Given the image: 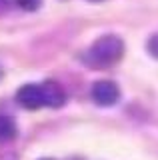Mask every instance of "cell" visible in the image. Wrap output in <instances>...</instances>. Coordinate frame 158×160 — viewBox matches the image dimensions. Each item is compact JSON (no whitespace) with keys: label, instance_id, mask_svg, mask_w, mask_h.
<instances>
[{"label":"cell","instance_id":"277c9868","mask_svg":"<svg viewBox=\"0 0 158 160\" xmlns=\"http://www.w3.org/2000/svg\"><path fill=\"white\" fill-rule=\"evenodd\" d=\"M42 90V98H44V106H50V108H58L66 102V92L58 82L54 80H46V82L40 84Z\"/></svg>","mask_w":158,"mask_h":160},{"label":"cell","instance_id":"6da1fadb","mask_svg":"<svg viewBox=\"0 0 158 160\" xmlns=\"http://www.w3.org/2000/svg\"><path fill=\"white\" fill-rule=\"evenodd\" d=\"M124 54V42L114 34L100 36L86 52V62L92 68H110L116 62H120Z\"/></svg>","mask_w":158,"mask_h":160},{"label":"cell","instance_id":"8992f818","mask_svg":"<svg viewBox=\"0 0 158 160\" xmlns=\"http://www.w3.org/2000/svg\"><path fill=\"white\" fill-rule=\"evenodd\" d=\"M16 4L24 10H36L42 4V0H16Z\"/></svg>","mask_w":158,"mask_h":160},{"label":"cell","instance_id":"9c48e42d","mask_svg":"<svg viewBox=\"0 0 158 160\" xmlns=\"http://www.w3.org/2000/svg\"><path fill=\"white\" fill-rule=\"evenodd\" d=\"M0 76H2V70H0Z\"/></svg>","mask_w":158,"mask_h":160},{"label":"cell","instance_id":"52a82bcc","mask_svg":"<svg viewBox=\"0 0 158 160\" xmlns=\"http://www.w3.org/2000/svg\"><path fill=\"white\" fill-rule=\"evenodd\" d=\"M146 48H148V52H150L154 58H158V34L150 36V40H148V44H146Z\"/></svg>","mask_w":158,"mask_h":160},{"label":"cell","instance_id":"7a4b0ae2","mask_svg":"<svg viewBox=\"0 0 158 160\" xmlns=\"http://www.w3.org/2000/svg\"><path fill=\"white\" fill-rule=\"evenodd\" d=\"M90 96L98 106H112L120 100V88L112 80H98L92 84Z\"/></svg>","mask_w":158,"mask_h":160},{"label":"cell","instance_id":"5b68a950","mask_svg":"<svg viewBox=\"0 0 158 160\" xmlns=\"http://www.w3.org/2000/svg\"><path fill=\"white\" fill-rule=\"evenodd\" d=\"M16 132V122L10 116H0V140H12Z\"/></svg>","mask_w":158,"mask_h":160},{"label":"cell","instance_id":"3957f363","mask_svg":"<svg viewBox=\"0 0 158 160\" xmlns=\"http://www.w3.org/2000/svg\"><path fill=\"white\" fill-rule=\"evenodd\" d=\"M16 100L22 108L26 110H38L44 106V98H42V90L40 84H24L20 90L16 92Z\"/></svg>","mask_w":158,"mask_h":160},{"label":"cell","instance_id":"ba28073f","mask_svg":"<svg viewBox=\"0 0 158 160\" xmlns=\"http://www.w3.org/2000/svg\"><path fill=\"white\" fill-rule=\"evenodd\" d=\"M90 2H104V0H90Z\"/></svg>","mask_w":158,"mask_h":160},{"label":"cell","instance_id":"30bf717a","mask_svg":"<svg viewBox=\"0 0 158 160\" xmlns=\"http://www.w3.org/2000/svg\"><path fill=\"white\" fill-rule=\"evenodd\" d=\"M44 160H50V158H44Z\"/></svg>","mask_w":158,"mask_h":160}]
</instances>
